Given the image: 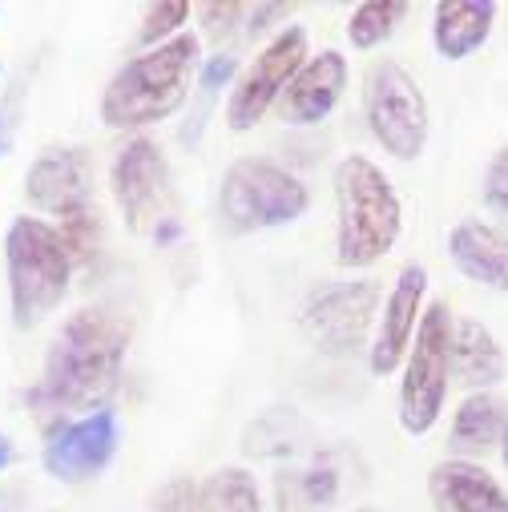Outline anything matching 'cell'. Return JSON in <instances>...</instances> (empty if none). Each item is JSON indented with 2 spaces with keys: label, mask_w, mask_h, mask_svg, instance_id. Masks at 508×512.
<instances>
[{
  "label": "cell",
  "mask_w": 508,
  "mask_h": 512,
  "mask_svg": "<svg viewBox=\"0 0 508 512\" xmlns=\"http://www.w3.org/2000/svg\"><path fill=\"white\" fill-rule=\"evenodd\" d=\"M242 13H246V5H238V0H214V5H202V9H198V17H202V25H206L210 37L230 33Z\"/></svg>",
  "instance_id": "27"
},
{
  "label": "cell",
  "mask_w": 508,
  "mask_h": 512,
  "mask_svg": "<svg viewBox=\"0 0 508 512\" xmlns=\"http://www.w3.org/2000/svg\"><path fill=\"white\" fill-rule=\"evenodd\" d=\"M303 61H307V33L299 25H287L279 37H271V45L242 69L238 85L230 89V101H226L230 130L234 134L254 130L271 113V105H279L283 89L303 69Z\"/></svg>",
  "instance_id": "9"
},
{
  "label": "cell",
  "mask_w": 508,
  "mask_h": 512,
  "mask_svg": "<svg viewBox=\"0 0 508 512\" xmlns=\"http://www.w3.org/2000/svg\"><path fill=\"white\" fill-rule=\"evenodd\" d=\"M448 254L472 283L508 291V234L488 222H460L448 230Z\"/></svg>",
  "instance_id": "16"
},
{
  "label": "cell",
  "mask_w": 508,
  "mask_h": 512,
  "mask_svg": "<svg viewBox=\"0 0 508 512\" xmlns=\"http://www.w3.org/2000/svg\"><path fill=\"white\" fill-rule=\"evenodd\" d=\"M448 331H452V315L444 303H432L420 315L416 339L408 347V367H404V383H400V428L408 436H428L444 412L448 400Z\"/></svg>",
  "instance_id": "7"
},
{
  "label": "cell",
  "mask_w": 508,
  "mask_h": 512,
  "mask_svg": "<svg viewBox=\"0 0 508 512\" xmlns=\"http://www.w3.org/2000/svg\"><path fill=\"white\" fill-rule=\"evenodd\" d=\"M190 5L186 0H162V5H150L146 9V21H142V33H138V41L146 45V49H158V45H166V41H174L178 37V29L190 21Z\"/></svg>",
  "instance_id": "23"
},
{
  "label": "cell",
  "mask_w": 508,
  "mask_h": 512,
  "mask_svg": "<svg viewBox=\"0 0 508 512\" xmlns=\"http://www.w3.org/2000/svg\"><path fill=\"white\" fill-rule=\"evenodd\" d=\"M291 9L287 5H259V9H254V33H259V29H267V21H275V17H287Z\"/></svg>",
  "instance_id": "29"
},
{
  "label": "cell",
  "mask_w": 508,
  "mask_h": 512,
  "mask_svg": "<svg viewBox=\"0 0 508 512\" xmlns=\"http://www.w3.org/2000/svg\"><path fill=\"white\" fill-rule=\"evenodd\" d=\"M134 339V319L121 307L97 303L81 307L57 331L41 383L29 392V404L45 412H97L101 400L117 388L125 351Z\"/></svg>",
  "instance_id": "1"
},
{
  "label": "cell",
  "mask_w": 508,
  "mask_h": 512,
  "mask_svg": "<svg viewBox=\"0 0 508 512\" xmlns=\"http://www.w3.org/2000/svg\"><path fill=\"white\" fill-rule=\"evenodd\" d=\"M500 456H504V468H508V432H504V440H500Z\"/></svg>",
  "instance_id": "31"
},
{
  "label": "cell",
  "mask_w": 508,
  "mask_h": 512,
  "mask_svg": "<svg viewBox=\"0 0 508 512\" xmlns=\"http://www.w3.org/2000/svg\"><path fill=\"white\" fill-rule=\"evenodd\" d=\"M379 303H384V291H379L375 279H351V283H327L315 287L303 307H299V327L303 335L331 355H343L351 347L363 343L371 319L379 315Z\"/></svg>",
  "instance_id": "8"
},
{
  "label": "cell",
  "mask_w": 508,
  "mask_h": 512,
  "mask_svg": "<svg viewBox=\"0 0 508 512\" xmlns=\"http://www.w3.org/2000/svg\"><path fill=\"white\" fill-rule=\"evenodd\" d=\"M166 186H170V166L154 138H130L117 150L109 166V190L130 230H150L162 218Z\"/></svg>",
  "instance_id": "10"
},
{
  "label": "cell",
  "mask_w": 508,
  "mask_h": 512,
  "mask_svg": "<svg viewBox=\"0 0 508 512\" xmlns=\"http://www.w3.org/2000/svg\"><path fill=\"white\" fill-rule=\"evenodd\" d=\"M496 21V5L492 0H440L432 9V41L436 53L448 61H464L468 53H476Z\"/></svg>",
  "instance_id": "18"
},
{
  "label": "cell",
  "mask_w": 508,
  "mask_h": 512,
  "mask_svg": "<svg viewBox=\"0 0 508 512\" xmlns=\"http://www.w3.org/2000/svg\"><path fill=\"white\" fill-rule=\"evenodd\" d=\"M448 367L456 383L472 392H488L504 379V351L496 335L476 319H452L448 331Z\"/></svg>",
  "instance_id": "17"
},
{
  "label": "cell",
  "mask_w": 508,
  "mask_h": 512,
  "mask_svg": "<svg viewBox=\"0 0 508 512\" xmlns=\"http://www.w3.org/2000/svg\"><path fill=\"white\" fill-rule=\"evenodd\" d=\"M428 496L436 512H508V492L476 460H440L428 472Z\"/></svg>",
  "instance_id": "14"
},
{
  "label": "cell",
  "mask_w": 508,
  "mask_h": 512,
  "mask_svg": "<svg viewBox=\"0 0 508 512\" xmlns=\"http://www.w3.org/2000/svg\"><path fill=\"white\" fill-rule=\"evenodd\" d=\"M424 295H428V271L420 263H408L396 275L384 307H379V327H375L371 355H367L375 375H392L404 363V355L416 339L420 315H424Z\"/></svg>",
  "instance_id": "12"
},
{
  "label": "cell",
  "mask_w": 508,
  "mask_h": 512,
  "mask_svg": "<svg viewBox=\"0 0 508 512\" xmlns=\"http://www.w3.org/2000/svg\"><path fill=\"white\" fill-rule=\"evenodd\" d=\"M206 512H263L259 484L246 468H218L214 476L202 480Z\"/></svg>",
  "instance_id": "20"
},
{
  "label": "cell",
  "mask_w": 508,
  "mask_h": 512,
  "mask_svg": "<svg viewBox=\"0 0 508 512\" xmlns=\"http://www.w3.org/2000/svg\"><path fill=\"white\" fill-rule=\"evenodd\" d=\"M202 41L194 33H178L174 41L138 53L121 65L101 97V121L109 130H146L186 105Z\"/></svg>",
  "instance_id": "2"
},
{
  "label": "cell",
  "mask_w": 508,
  "mask_h": 512,
  "mask_svg": "<svg viewBox=\"0 0 508 512\" xmlns=\"http://www.w3.org/2000/svg\"><path fill=\"white\" fill-rule=\"evenodd\" d=\"M5 263H9V295L17 327L41 323L69 291L73 259L57 234V226L41 218H17L5 238Z\"/></svg>",
  "instance_id": "4"
},
{
  "label": "cell",
  "mask_w": 508,
  "mask_h": 512,
  "mask_svg": "<svg viewBox=\"0 0 508 512\" xmlns=\"http://www.w3.org/2000/svg\"><path fill=\"white\" fill-rule=\"evenodd\" d=\"M504 432H508V404L488 392H472L456 408V420L448 432L452 460H472V456H484L488 448H500Z\"/></svg>",
  "instance_id": "19"
},
{
  "label": "cell",
  "mask_w": 508,
  "mask_h": 512,
  "mask_svg": "<svg viewBox=\"0 0 508 512\" xmlns=\"http://www.w3.org/2000/svg\"><path fill=\"white\" fill-rule=\"evenodd\" d=\"M117 452V416L109 408H97L81 420L61 424L45 444V468L49 476L65 484L97 480Z\"/></svg>",
  "instance_id": "11"
},
{
  "label": "cell",
  "mask_w": 508,
  "mask_h": 512,
  "mask_svg": "<svg viewBox=\"0 0 508 512\" xmlns=\"http://www.w3.org/2000/svg\"><path fill=\"white\" fill-rule=\"evenodd\" d=\"M234 69H238V61H234V57H226V53L210 57V61H206V69H202V97H214V93L234 77Z\"/></svg>",
  "instance_id": "28"
},
{
  "label": "cell",
  "mask_w": 508,
  "mask_h": 512,
  "mask_svg": "<svg viewBox=\"0 0 508 512\" xmlns=\"http://www.w3.org/2000/svg\"><path fill=\"white\" fill-rule=\"evenodd\" d=\"M404 17H408L404 0H367V5H359L347 21V41L355 49H375L379 41H388L400 29Z\"/></svg>",
  "instance_id": "21"
},
{
  "label": "cell",
  "mask_w": 508,
  "mask_h": 512,
  "mask_svg": "<svg viewBox=\"0 0 508 512\" xmlns=\"http://www.w3.org/2000/svg\"><path fill=\"white\" fill-rule=\"evenodd\" d=\"M25 198L45 210V214H65L89 202V162L81 150H45L29 178H25Z\"/></svg>",
  "instance_id": "15"
},
{
  "label": "cell",
  "mask_w": 508,
  "mask_h": 512,
  "mask_svg": "<svg viewBox=\"0 0 508 512\" xmlns=\"http://www.w3.org/2000/svg\"><path fill=\"white\" fill-rule=\"evenodd\" d=\"M154 512H206V496H202V484L182 476V480H170L158 496H154Z\"/></svg>",
  "instance_id": "25"
},
{
  "label": "cell",
  "mask_w": 508,
  "mask_h": 512,
  "mask_svg": "<svg viewBox=\"0 0 508 512\" xmlns=\"http://www.w3.org/2000/svg\"><path fill=\"white\" fill-rule=\"evenodd\" d=\"M65 250H69V259L73 263H89L93 259V250L101 242V218L93 214V206H77V210H65L61 214V226H57Z\"/></svg>",
  "instance_id": "22"
},
{
  "label": "cell",
  "mask_w": 508,
  "mask_h": 512,
  "mask_svg": "<svg viewBox=\"0 0 508 512\" xmlns=\"http://www.w3.org/2000/svg\"><path fill=\"white\" fill-rule=\"evenodd\" d=\"M347 89V61L343 53L327 49L319 57H307L303 69L291 77V85L279 97V117L287 125H315L323 121Z\"/></svg>",
  "instance_id": "13"
},
{
  "label": "cell",
  "mask_w": 508,
  "mask_h": 512,
  "mask_svg": "<svg viewBox=\"0 0 508 512\" xmlns=\"http://www.w3.org/2000/svg\"><path fill=\"white\" fill-rule=\"evenodd\" d=\"M335 492H339V476H335V468H323V464L307 468V472H299L291 480V500H299L307 512L327 508L335 500Z\"/></svg>",
  "instance_id": "24"
},
{
  "label": "cell",
  "mask_w": 508,
  "mask_h": 512,
  "mask_svg": "<svg viewBox=\"0 0 508 512\" xmlns=\"http://www.w3.org/2000/svg\"><path fill=\"white\" fill-rule=\"evenodd\" d=\"M363 113L371 138L396 162H416L428 146V101L400 61H375L363 77Z\"/></svg>",
  "instance_id": "6"
},
{
  "label": "cell",
  "mask_w": 508,
  "mask_h": 512,
  "mask_svg": "<svg viewBox=\"0 0 508 512\" xmlns=\"http://www.w3.org/2000/svg\"><path fill=\"white\" fill-rule=\"evenodd\" d=\"M359 512H375V508H359Z\"/></svg>",
  "instance_id": "32"
},
{
  "label": "cell",
  "mask_w": 508,
  "mask_h": 512,
  "mask_svg": "<svg viewBox=\"0 0 508 512\" xmlns=\"http://www.w3.org/2000/svg\"><path fill=\"white\" fill-rule=\"evenodd\" d=\"M335 259L347 271L379 263L400 242L404 206L388 174L363 154H347L335 166Z\"/></svg>",
  "instance_id": "3"
},
{
  "label": "cell",
  "mask_w": 508,
  "mask_h": 512,
  "mask_svg": "<svg viewBox=\"0 0 508 512\" xmlns=\"http://www.w3.org/2000/svg\"><path fill=\"white\" fill-rule=\"evenodd\" d=\"M484 198H488V206L508 210V142L492 154V162L484 170Z\"/></svg>",
  "instance_id": "26"
},
{
  "label": "cell",
  "mask_w": 508,
  "mask_h": 512,
  "mask_svg": "<svg viewBox=\"0 0 508 512\" xmlns=\"http://www.w3.org/2000/svg\"><path fill=\"white\" fill-rule=\"evenodd\" d=\"M307 210H311V190L291 170L267 158H238L218 190L222 226L234 234L287 226L299 222Z\"/></svg>",
  "instance_id": "5"
},
{
  "label": "cell",
  "mask_w": 508,
  "mask_h": 512,
  "mask_svg": "<svg viewBox=\"0 0 508 512\" xmlns=\"http://www.w3.org/2000/svg\"><path fill=\"white\" fill-rule=\"evenodd\" d=\"M13 464V440L9 436H0V468Z\"/></svg>",
  "instance_id": "30"
}]
</instances>
